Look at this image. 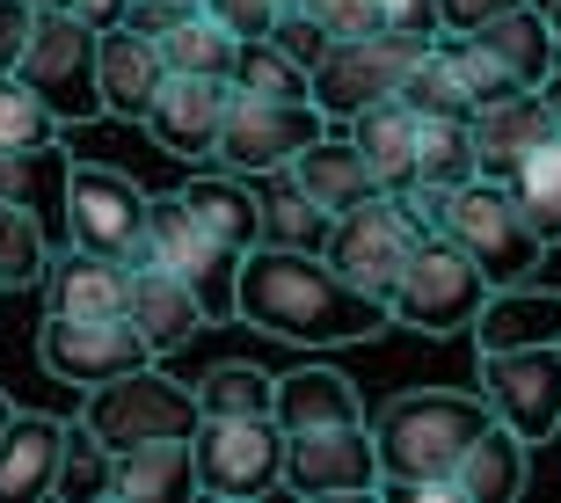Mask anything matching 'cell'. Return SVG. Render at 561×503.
Returning a JSON list of instances; mask_svg holds the SVG:
<instances>
[{"mask_svg":"<svg viewBox=\"0 0 561 503\" xmlns=\"http://www.w3.org/2000/svg\"><path fill=\"white\" fill-rule=\"evenodd\" d=\"M233 321H249L277 343H365V335L394 329L387 299L351 285L321 249H277V241H255L241 255Z\"/></svg>","mask_w":561,"mask_h":503,"instance_id":"1","label":"cell"},{"mask_svg":"<svg viewBox=\"0 0 561 503\" xmlns=\"http://www.w3.org/2000/svg\"><path fill=\"white\" fill-rule=\"evenodd\" d=\"M496 423V409L467 387H409L373 416L379 445V489H409V482H453L459 453Z\"/></svg>","mask_w":561,"mask_h":503,"instance_id":"2","label":"cell"},{"mask_svg":"<svg viewBox=\"0 0 561 503\" xmlns=\"http://www.w3.org/2000/svg\"><path fill=\"white\" fill-rule=\"evenodd\" d=\"M431 37H409V30H357V37H335L321 59H313V110L351 125L357 110L387 103V95H409V73L423 66Z\"/></svg>","mask_w":561,"mask_h":503,"instance_id":"3","label":"cell"},{"mask_svg":"<svg viewBox=\"0 0 561 503\" xmlns=\"http://www.w3.org/2000/svg\"><path fill=\"white\" fill-rule=\"evenodd\" d=\"M95 44H103V30H95V22H81L73 8H37L30 52L15 59V73L37 88L51 110H59L66 132L103 117V73H95Z\"/></svg>","mask_w":561,"mask_h":503,"instance_id":"4","label":"cell"},{"mask_svg":"<svg viewBox=\"0 0 561 503\" xmlns=\"http://www.w3.org/2000/svg\"><path fill=\"white\" fill-rule=\"evenodd\" d=\"M489 293L496 285L481 277V263L459 249L453 233H423L416 263L401 271L394 299H387V315H394V329H416V335H459V329H474Z\"/></svg>","mask_w":561,"mask_h":503,"instance_id":"5","label":"cell"},{"mask_svg":"<svg viewBox=\"0 0 561 503\" xmlns=\"http://www.w3.org/2000/svg\"><path fill=\"white\" fill-rule=\"evenodd\" d=\"M81 423L110 453H125V445H146V438H190V431L205 423V409H197V387L168 379L161 357H153V365H139V373H125V379L88 387Z\"/></svg>","mask_w":561,"mask_h":503,"instance_id":"6","label":"cell"},{"mask_svg":"<svg viewBox=\"0 0 561 503\" xmlns=\"http://www.w3.org/2000/svg\"><path fill=\"white\" fill-rule=\"evenodd\" d=\"M445 233H453L459 249L481 263V277H489V285H525V277L540 271V255H547L540 227L518 212L511 183H496V175H474V183L453 190Z\"/></svg>","mask_w":561,"mask_h":503,"instance_id":"7","label":"cell"},{"mask_svg":"<svg viewBox=\"0 0 561 503\" xmlns=\"http://www.w3.org/2000/svg\"><path fill=\"white\" fill-rule=\"evenodd\" d=\"M416 249H423V227L401 212V197L394 190H373L365 205H351V212H335V227H329V263L351 285H365L373 299H394V285H401V271L416 263Z\"/></svg>","mask_w":561,"mask_h":503,"instance_id":"8","label":"cell"},{"mask_svg":"<svg viewBox=\"0 0 561 503\" xmlns=\"http://www.w3.org/2000/svg\"><path fill=\"white\" fill-rule=\"evenodd\" d=\"M37 365L59 387H103V379L153 365V343L131 329V315H44Z\"/></svg>","mask_w":561,"mask_h":503,"instance_id":"9","label":"cell"},{"mask_svg":"<svg viewBox=\"0 0 561 503\" xmlns=\"http://www.w3.org/2000/svg\"><path fill=\"white\" fill-rule=\"evenodd\" d=\"M197 453V489L211 496H263L285 482V423L271 416H205L190 431Z\"/></svg>","mask_w":561,"mask_h":503,"instance_id":"10","label":"cell"},{"mask_svg":"<svg viewBox=\"0 0 561 503\" xmlns=\"http://www.w3.org/2000/svg\"><path fill=\"white\" fill-rule=\"evenodd\" d=\"M139 263H161V271L190 277L205 293L211 315H233V277H241V255L219 241V233L183 205V190H168L146 205V241H139Z\"/></svg>","mask_w":561,"mask_h":503,"instance_id":"11","label":"cell"},{"mask_svg":"<svg viewBox=\"0 0 561 503\" xmlns=\"http://www.w3.org/2000/svg\"><path fill=\"white\" fill-rule=\"evenodd\" d=\"M307 139H321V110L313 103H285V95H249V88H233L219 147H211V168L255 183V175H277Z\"/></svg>","mask_w":561,"mask_h":503,"instance_id":"12","label":"cell"},{"mask_svg":"<svg viewBox=\"0 0 561 503\" xmlns=\"http://www.w3.org/2000/svg\"><path fill=\"white\" fill-rule=\"evenodd\" d=\"M481 401L511 423L525 445L561 438V343H525V351H481Z\"/></svg>","mask_w":561,"mask_h":503,"instance_id":"13","label":"cell"},{"mask_svg":"<svg viewBox=\"0 0 561 503\" xmlns=\"http://www.w3.org/2000/svg\"><path fill=\"white\" fill-rule=\"evenodd\" d=\"M146 197L131 175L117 168H66V241L73 249H95V255H117V263H139V241H146Z\"/></svg>","mask_w":561,"mask_h":503,"instance_id":"14","label":"cell"},{"mask_svg":"<svg viewBox=\"0 0 561 503\" xmlns=\"http://www.w3.org/2000/svg\"><path fill=\"white\" fill-rule=\"evenodd\" d=\"M285 489H299V496H365V489H379L373 423L285 431Z\"/></svg>","mask_w":561,"mask_h":503,"instance_id":"15","label":"cell"},{"mask_svg":"<svg viewBox=\"0 0 561 503\" xmlns=\"http://www.w3.org/2000/svg\"><path fill=\"white\" fill-rule=\"evenodd\" d=\"M227 103H233L227 73H168L153 110H146V132H153V147L175 153V161H211L219 125H227Z\"/></svg>","mask_w":561,"mask_h":503,"instance_id":"16","label":"cell"},{"mask_svg":"<svg viewBox=\"0 0 561 503\" xmlns=\"http://www.w3.org/2000/svg\"><path fill=\"white\" fill-rule=\"evenodd\" d=\"M95 73H103V117H139L146 125V110L168 81L161 37L139 30V22H110L103 44H95Z\"/></svg>","mask_w":561,"mask_h":503,"instance_id":"17","label":"cell"},{"mask_svg":"<svg viewBox=\"0 0 561 503\" xmlns=\"http://www.w3.org/2000/svg\"><path fill=\"white\" fill-rule=\"evenodd\" d=\"M467 132H474V161H481V175H511V168L525 161L533 147H547L561 132V117L547 110V95L540 88H518V95H496V103H481L474 117H467Z\"/></svg>","mask_w":561,"mask_h":503,"instance_id":"18","label":"cell"},{"mask_svg":"<svg viewBox=\"0 0 561 503\" xmlns=\"http://www.w3.org/2000/svg\"><path fill=\"white\" fill-rule=\"evenodd\" d=\"M125 315H131V329L153 343V357H168V351H183L190 335H205L211 307L190 277L161 271V263H131V307Z\"/></svg>","mask_w":561,"mask_h":503,"instance_id":"19","label":"cell"},{"mask_svg":"<svg viewBox=\"0 0 561 503\" xmlns=\"http://www.w3.org/2000/svg\"><path fill=\"white\" fill-rule=\"evenodd\" d=\"M59 453H66V423L15 409L0 423V503H37L59 489Z\"/></svg>","mask_w":561,"mask_h":503,"instance_id":"20","label":"cell"},{"mask_svg":"<svg viewBox=\"0 0 561 503\" xmlns=\"http://www.w3.org/2000/svg\"><path fill=\"white\" fill-rule=\"evenodd\" d=\"M459 37H474V52L489 66H496L511 88H540L547 73H554V59H561V44H554V30H547V8H503V15H489L481 30H459Z\"/></svg>","mask_w":561,"mask_h":503,"instance_id":"21","label":"cell"},{"mask_svg":"<svg viewBox=\"0 0 561 503\" xmlns=\"http://www.w3.org/2000/svg\"><path fill=\"white\" fill-rule=\"evenodd\" d=\"M131 307V263L95 249H73L44 263V315H125Z\"/></svg>","mask_w":561,"mask_h":503,"instance_id":"22","label":"cell"},{"mask_svg":"<svg viewBox=\"0 0 561 503\" xmlns=\"http://www.w3.org/2000/svg\"><path fill=\"white\" fill-rule=\"evenodd\" d=\"M474 351H525V343H561V293L554 285H496L474 315Z\"/></svg>","mask_w":561,"mask_h":503,"instance_id":"23","label":"cell"},{"mask_svg":"<svg viewBox=\"0 0 561 503\" xmlns=\"http://www.w3.org/2000/svg\"><path fill=\"white\" fill-rule=\"evenodd\" d=\"M285 175L307 190V197L329 212V219H335V212H351V205H365V197L379 190V175L365 168V153H357L351 139H329V132H321V139H307V147L291 153Z\"/></svg>","mask_w":561,"mask_h":503,"instance_id":"24","label":"cell"},{"mask_svg":"<svg viewBox=\"0 0 561 503\" xmlns=\"http://www.w3.org/2000/svg\"><path fill=\"white\" fill-rule=\"evenodd\" d=\"M416 132H423V110L409 95H387V103L357 110L351 117V147L365 153V168L379 175V190H401L416 175Z\"/></svg>","mask_w":561,"mask_h":503,"instance_id":"25","label":"cell"},{"mask_svg":"<svg viewBox=\"0 0 561 503\" xmlns=\"http://www.w3.org/2000/svg\"><path fill=\"white\" fill-rule=\"evenodd\" d=\"M525 453H533V445H525L511 423H489V431L459 453V467H453L459 503H511L525 489Z\"/></svg>","mask_w":561,"mask_h":503,"instance_id":"26","label":"cell"},{"mask_svg":"<svg viewBox=\"0 0 561 503\" xmlns=\"http://www.w3.org/2000/svg\"><path fill=\"white\" fill-rule=\"evenodd\" d=\"M197 489V453L190 438H146L117 453V475H110V496H131V503H168Z\"/></svg>","mask_w":561,"mask_h":503,"instance_id":"27","label":"cell"},{"mask_svg":"<svg viewBox=\"0 0 561 503\" xmlns=\"http://www.w3.org/2000/svg\"><path fill=\"white\" fill-rule=\"evenodd\" d=\"M183 205L197 212L233 255H249L255 241H263V197L249 190V175H227V168H219V175H190Z\"/></svg>","mask_w":561,"mask_h":503,"instance_id":"28","label":"cell"},{"mask_svg":"<svg viewBox=\"0 0 561 503\" xmlns=\"http://www.w3.org/2000/svg\"><path fill=\"white\" fill-rule=\"evenodd\" d=\"M277 423L285 431H313V423H365L357 409V387L329 365H299V373L277 379Z\"/></svg>","mask_w":561,"mask_h":503,"instance_id":"29","label":"cell"},{"mask_svg":"<svg viewBox=\"0 0 561 503\" xmlns=\"http://www.w3.org/2000/svg\"><path fill=\"white\" fill-rule=\"evenodd\" d=\"M409 103L423 110V117H474L481 95L474 81H467V59H459V37L445 30V37H431V52H423V66L409 73Z\"/></svg>","mask_w":561,"mask_h":503,"instance_id":"30","label":"cell"},{"mask_svg":"<svg viewBox=\"0 0 561 503\" xmlns=\"http://www.w3.org/2000/svg\"><path fill=\"white\" fill-rule=\"evenodd\" d=\"M255 197H263V241H277V249H329V212L313 205L307 190L291 183L285 168H277V175H263V190H255Z\"/></svg>","mask_w":561,"mask_h":503,"instance_id":"31","label":"cell"},{"mask_svg":"<svg viewBox=\"0 0 561 503\" xmlns=\"http://www.w3.org/2000/svg\"><path fill=\"white\" fill-rule=\"evenodd\" d=\"M481 161H474V132H467V117H423L416 132V175L409 183H437V190H459L474 183ZM401 183V190H409Z\"/></svg>","mask_w":561,"mask_h":503,"instance_id":"32","label":"cell"},{"mask_svg":"<svg viewBox=\"0 0 561 503\" xmlns=\"http://www.w3.org/2000/svg\"><path fill=\"white\" fill-rule=\"evenodd\" d=\"M66 139L59 110L44 103L22 73H0V153H51Z\"/></svg>","mask_w":561,"mask_h":503,"instance_id":"33","label":"cell"},{"mask_svg":"<svg viewBox=\"0 0 561 503\" xmlns=\"http://www.w3.org/2000/svg\"><path fill=\"white\" fill-rule=\"evenodd\" d=\"M161 59H168V73H227V81H233L241 37H227V30L197 8V15H175L161 30Z\"/></svg>","mask_w":561,"mask_h":503,"instance_id":"34","label":"cell"},{"mask_svg":"<svg viewBox=\"0 0 561 503\" xmlns=\"http://www.w3.org/2000/svg\"><path fill=\"white\" fill-rule=\"evenodd\" d=\"M503 183H511L518 212L533 219V227H540V241L554 249V241H561V132L547 139V147H533V153H525V161L511 168Z\"/></svg>","mask_w":561,"mask_h":503,"instance_id":"35","label":"cell"},{"mask_svg":"<svg viewBox=\"0 0 561 503\" xmlns=\"http://www.w3.org/2000/svg\"><path fill=\"white\" fill-rule=\"evenodd\" d=\"M233 88H249V95H285V103H313V73L291 59L277 37H249V44H241Z\"/></svg>","mask_w":561,"mask_h":503,"instance_id":"36","label":"cell"},{"mask_svg":"<svg viewBox=\"0 0 561 503\" xmlns=\"http://www.w3.org/2000/svg\"><path fill=\"white\" fill-rule=\"evenodd\" d=\"M44 263H51V241L37 212L22 197H0V285H44Z\"/></svg>","mask_w":561,"mask_h":503,"instance_id":"37","label":"cell"},{"mask_svg":"<svg viewBox=\"0 0 561 503\" xmlns=\"http://www.w3.org/2000/svg\"><path fill=\"white\" fill-rule=\"evenodd\" d=\"M197 409L205 416H271L277 409V379L255 365H211L197 379Z\"/></svg>","mask_w":561,"mask_h":503,"instance_id":"38","label":"cell"},{"mask_svg":"<svg viewBox=\"0 0 561 503\" xmlns=\"http://www.w3.org/2000/svg\"><path fill=\"white\" fill-rule=\"evenodd\" d=\"M110 475H117V453H110L95 431H73L66 423V453H59V489L51 496H66V503H88V496H110Z\"/></svg>","mask_w":561,"mask_h":503,"instance_id":"39","label":"cell"},{"mask_svg":"<svg viewBox=\"0 0 561 503\" xmlns=\"http://www.w3.org/2000/svg\"><path fill=\"white\" fill-rule=\"evenodd\" d=\"M277 8H291V15L321 22L329 37H357V30H379L373 0H277Z\"/></svg>","mask_w":561,"mask_h":503,"instance_id":"40","label":"cell"},{"mask_svg":"<svg viewBox=\"0 0 561 503\" xmlns=\"http://www.w3.org/2000/svg\"><path fill=\"white\" fill-rule=\"evenodd\" d=\"M205 15L219 22L227 37H241V44H249V37H271L285 8H277V0H205Z\"/></svg>","mask_w":561,"mask_h":503,"instance_id":"41","label":"cell"},{"mask_svg":"<svg viewBox=\"0 0 561 503\" xmlns=\"http://www.w3.org/2000/svg\"><path fill=\"white\" fill-rule=\"evenodd\" d=\"M379 30H409V37H445L437 22V0H373Z\"/></svg>","mask_w":561,"mask_h":503,"instance_id":"42","label":"cell"},{"mask_svg":"<svg viewBox=\"0 0 561 503\" xmlns=\"http://www.w3.org/2000/svg\"><path fill=\"white\" fill-rule=\"evenodd\" d=\"M271 37L277 44H285V52H291V59H299V66H307V73H313V59H321V52H329V30H321V22H307V15H291V8H285V15H277V30H271Z\"/></svg>","mask_w":561,"mask_h":503,"instance_id":"43","label":"cell"},{"mask_svg":"<svg viewBox=\"0 0 561 503\" xmlns=\"http://www.w3.org/2000/svg\"><path fill=\"white\" fill-rule=\"evenodd\" d=\"M30 30H37V8L30 0H0V73H15V59L30 52Z\"/></svg>","mask_w":561,"mask_h":503,"instance_id":"44","label":"cell"},{"mask_svg":"<svg viewBox=\"0 0 561 503\" xmlns=\"http://www.w3.org/2000/svg\"><path fill=\"white\" fill-rule=\"evenodd\" d=\"M503 8H525V0H437V22H445V30H481V22L503 15Z\"/></svg>","mask_w":561,"mask_h":503,"instance_id":"45","label":"cell"},{"mask_svg":"<svg viewBox=\"0 0 561 503\" xmlns=\"http://www.w3.org/2000/svg\"><path fill=\"white\" fill-rule=\"evenodd\" d=\"M197 8H205V0H131L125 22H139V30H153V37H161L175 15H197Z\"/></svg>","mask_w":561,"mask_h":503,"instance_id":"46","label":"cell"},{"mask_svg":"<svg viewBox=\"0 0 561 503\" xmlns=\"http://www.w3.org/2000/svg\"><path fill=\"white\" fill-rule=\"evenodd\" d=\"M30 190H37V153H0V197L30 205Z\"/></svg>","mask_w":561,"mask_h":503,"instance_id":"47","label":"cell"},{"mask_svg":"<svg viewBox=\"0 0 561 503\" xmlns=\"http://www.w3.org/2000/svg\"><path fill=\"white\" fill-rule=\"evenodd\" d=\"M540 95H547V110H554V117H561V59H554V73H547V81H540Z\"/></svg>","mask_w":561,"mask_h":503,"instance_id":"48","label":"cell"},{"mask_svg":"<svg viewBox=\"0 0 561 503\" xmlns=\"http://www.w3.org/2000/svg\"><path fill=\"white\" fill-rule=\"evenodd\" d=\"M547 30H554V44H561V0H547Z\"/></svg>","mask_w":561,"mask_h":503,"instance_id":"49","label":"cell"},{"mask_svg":"<svg viewBox=\"0 0 561 503\" xmlns=\"http://www.w3.org/2000/svg\"><path fill=\"white\" fill-rule=\"evenodd\" d=\"M30 8H81V0H30Z\"/></svg>","mask_w":561,"mask_h":503,"instance_id":"50","label":"cell"},{"mask_svg":"<svg viewBox=\"0 0 561 503\" xmlns=\"http://www.w3.org/2000/svg\"><path fill=\"white\" fill-rule=\"evenodd\" d=\"M8 416H15V401H8V395H0V423H8Z\"/></svg>","mask_w":561,"mask_h":503,"instance_id":"51","label":"cell"}]
</instances>
